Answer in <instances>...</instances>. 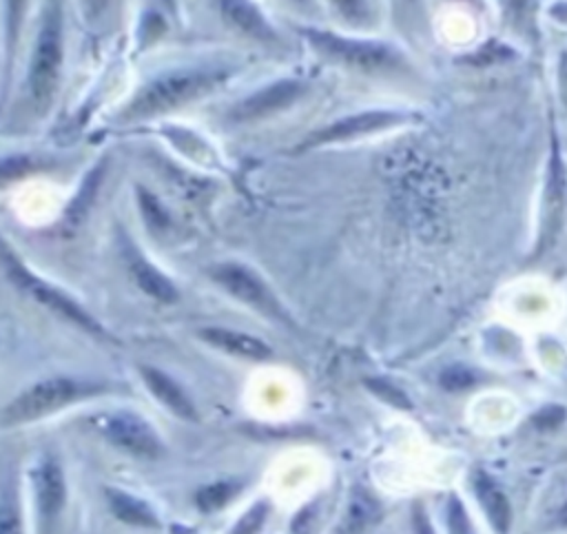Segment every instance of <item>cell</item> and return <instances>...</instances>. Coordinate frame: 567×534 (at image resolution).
Instances as JSON below:
<instances>
[{
  "mask_svg": "<svg viewBox=\"0 0 567 534\" xmlns=\"http://www.w3.org/2000/svg\"><path fill=\"white\" fill-rule=\"evenodd\" d=\"M219 80L217 73L208 71H175L166 73L157 80H153L148 86H144L137 97L128 104L124 117L135 120V117H151L157 113H166L175 106H182L206 91L215 86Z\"/></svg>",
  "mask_w": 567,
  "mask_h": 534,
  "instance_id": "1",
  "label": "cell"
},
{
  "mask_svg": "<svg viewBox=\"0 0 567 534\" xmlns=\"http://www.w3.org/2000/svg\"><path fill=\"white\" fill-rule=\"evenodd\" d=\"M567 210V168L563 162L560 142L556 137V129L551 124L549 131V164H547V182L543 191V217H540V230L534 253L540 255L556 242V235L563 228Z\"/></svg>",
  "mask_w": 567,
  "mask_h": 534,
  "instance_id": "2",
  "label": "cell"
},
{
  "mask_svg": "<svg viewBox=\"0 0 567 534\" xmlns=\"http://www.w3.org/2000/svg\"><path fill=\"white\" fill-rule=\"evenodd\" d=\"M82 392V386L73 379L66 377H53L44 379L24 392H20L2 412V423L4 425H16V423H27L38 417H44L64 403L73 401Z\"/></svg>",
  "mask_w": 567,
  "mask_h": 534,
  "instance_id": "3",
  "label": "cell"
},
{
  "mask_svg": "<svg viewBox=\"0 0 567 534\" xmlns=\"http://www.w3.org/2000/svg\"><path fill=\"white\" fill-rule=\"evenodd\" d=\"M62 60V29H60V7H49L44 24L33 49V60L29 69V86L35 100H49L60 71Z\"/></svg>",
  "mask_w": 567,
  "mask_h": 534,
  "instance_id": "4",
  "label": "cell"
},
{
  "mask_svg": "<svg viewBox=\"0 0 567 534\" xmlns=\"http://www.w3.org/2000/svg\"><path fill=\"white\" fill-rule=\"evenodd\" d=\"M4 268H7V275L13 279V284H16L18 288L29 290L33 297H38V299H40L42 304H47L51 310L60 312V315H62L64 319H69L71 324H75V326H80V328H84V330H89V332L102 335V328L97 326V321H95L91 315H86L75 301H71V299H69L66 295H62L60 290H55V288L42 284V281H38L35 277H31V275L20 266V261L11 257L9 250L4 253Z\"/></svg>",
  "mask_w": 567,
  "mask_h": 534,
  "instance_id": "5",
  "label": "cell"
},
{
  "mask_svg": "<svg viewBox=\"0 0 567 534\" xmlns=\"http://www.w3.org/2000/svg\"><path fill=\"white\" fill-rule=\"evenodd\" d=\"M102 432L106 434V439L113 445H117L135 456L155 459L162 454V441L157 439L153 428L144 419H140L131 412H120V414L106 417L102 423Z\"/></svg>",
  "mask_w": 567,
  "mask_h": 534,
  "instance_id": "6",
  "label": "cell"
},
{
  "mask_svg": "<svg viewBox=\"0 0 567 534\" xmlns=\"http://www.w3.org/2000/svg\"><path fill=\"white\" fill-rule=\"evenodd\" d=\"M210 275L217 284H221L237 299H241L268 315H279L277 299L250 268H246L241 264H219L213 268Z\"/></svg>",
  "mask_w": 567,
  "mask_h": 534,
  "instance_id": "7",
  "label": "cell"
},
{
  "mask_svg": "<svg viewBox=\"0 0 567 534\" xmlns=\"http://www.w3.org/2000/svg\"><path fill=\"white\" fill-rule=\"evenodd\" d=\"M308 35L312 38V44H317L321 51L350 62V64H359V66H381L390 60V51L379 47V44H368V42H354V40H346V38H334L328 33H315L308 31Z\"/></svg>",
  "mask_w": 567,
  "mask_h": 534,
  "instance_id": "8",
  "label": "cell"
},
{
  "mask_svg": "<svg viewBox=\"0 0 567 534\" xmlns=\"http://www.w3.org/2000/svg\"><path fill=\"white\" fill-rule=\"evenodd\" d=\"M472 487L492 530L496 534H507L512 527V505L503 487L485 470H476L472 474Z\"/></svg>",
  "mask_w": 567,
  "mask_h": 534,
  "instance_id": "9",
  "label": "cell"
},
{
  "mask_svg": "<svg viewBox=\"0 0 567 534\" xmlns=\"http://www.w3.org/2000/svg\"><path fill=\"white\" fill-rule=\"evenodd\" d=\"M401 117L396 113H388V111H368V113H359V115H352V117H346V120H339L321 131H317L308 142L306 146H312V144H323V142H334V140H346V137H352V135H363V133H370V131H379L383 126H390L394 122H399Z\"/></svg>",
  "mask_w": 567,
  "mask_h": 534,
  "instance_id": "10",
  "label": "cell"
},
{
  "mask_svg": "<svg viewBox=\"0 0 567 534\" xmlns=\"http://www.w3.org/2000/svg\"><path fill=\"white\" fill-rule=\"evenodd\" d=\"M301 95V84L295 80H284L277 84H270L261 91H257L255 95L246 97L241 104L235 106L233 115L237 120H250V117H259L266 113H272L281 106H288L290 102H295Z\"/></svg>",
  "mask_w": 567,
  "mask_h": 534,
  "instance_id": "11",
  "label": "cell"
},
{
  "mask_svg": "<svg viewBox=\"0 0 567 534\" xmlns=\"http://www.w3.org/2000/svg\"><path fill=\"white\" fill-rule=\"evenodd\" d=\"M33 487H35V503H38V512L44 521L53 518L62 505H64V476L60 465L53 459H44L35 474H33Z\"/></svg>",
  "mask_w": 567,
  "mask_h": 534,
  "instance_id": "12",
  "label": "cell"
},
{
  "mask_svg": "<svg viewBox=\"0 0 567 534\" xmlns=\"http://www.w3.org/2000/svg\"><path fill=\"white\" fill-rule=\"evenodd\" d=\"M140 372H142V379L148 386V390L155 394V399H159L173 414L188 419V421L197 419L195 405L168 374H164L162 370L151 368V366H142Z\"/></svg>",
  "mask_w": 567,
  "mask_h": 534,
  "instance_id": "13",
  "label": "cell"
},
{
  "mask_svg": "<svg viewBox=\"0 0 567 534\" xmlns=\"http://www.w3.org/2000/svg\"><path fill=\"white\" fill-rule=\"evenodd\" d=\"M208 343L226 350V352H233V355H239V357H248V359H266L270 357V348L259 339V337H252V335H246V332H239V330H226V328H206L199 332Z\"/></svg>",
  "mask_w": 567,
  "mask_h": 534,
  "instance_id": "14",
  "label": "cell"
},
{
  "mask_svg": "<svg viewBox=\"0 0 567 534\" xmlns=\"http://www.w3.org/2000/svg\"><path fill=\"white\" fill-rule=\"evenodd\" d=\"M106 499L111 505V512L131 525H140V527H157L159 521L155 516V512L140 499H135L128 492L122 490H106Z\"/></svg>",
  "mask_w": 567,
  "mask_h": 534,
  "instance_id": "15",
  "label": "cell"
},
{
  "mask_svg": "<svg viewBox=\"0 0 567 534\" xmlns=\"http://www.w3.org/2000/svg\"><path fill=\"white\" fill-rule=\"evenodd\" d=\"M131 275H133V279L137 281V286H140L146 295H151L153 299L164 301V304H171V301L177 299L175 286H173L155 266H151L146 259L135 257V259L131 261Z\"/></svg>",
  "mask_w": 567,
  "mask_h": 534,
  "instance_id": "16",
  "label": "cell"
},
{
  "mask_svg": "<svg viewBox=\"0 0 567 534\" xmlns=\"http://www.w3.org/2000/svg\"><path fill=\"white\" fill-rule=\"evenodd\" d=\"M221 11L228 20H233L246 33L257 35V38L270 35V29H268L266 20L261 18V13L252 4H248V2H221Z\"/></svg>",
  "mask_w": 567,
  "mask_h": 534,
  "instance_id": "17",
  "label": "cell"
},
{
  "mask_svg": "<svg viewBox=\"0 0 567 534\" xmlns=\"http://www.w3.org/2000/svg\"><path fill=\"white\" fill-rule=\"evenodd\" d=\"M237 483H230V481H217V483H210L206 487H202L195 496V503L202 512H215L219 507H224L233 494L237 492Z\"/></svg>",
  "mask_w": 567,
  "mask_h": 534,
  "instance_id": "18",
  "label": "cell"
},
{
  "mask_svg": "<svg viewBox=\"0 0 567 534\" xmlns=\"http://www.w3.org/2000/svg\"><path fill=\"white\" fill-rule=\"evenodd\" d=\"M365 386L379 397V399H383L385 403H390V405H396V408H412V403H410V399L403 394V390H399L396 386H392L390 381H385V379H368L365 381Z\"/></svg>",
  "mask_w": 567,
  "mask_h": 534,
  "instance_id": "19",
  "label": "cell"
},
{
  "mask_svg": "<svg viewBox=\"0 0 567 534\" xmlns=\"http://www.w3.org/2000/svg\"><path fill=\"white\" fill-rule=\"evenodd\" d=\"M445 518H447V532L450 534H474L472 523L467 518V512L463 507V503L458 501V496H450L447 501V510H445Z\"/></svg>",
  "mask_w": 567,
  "mask_h": 534,
  "instance_id": "20",
  "label": "cell"
},
{
  "mask_svg": "<svg viewBox=\"0 0 567 534\" xmlns=\"http://www.w3.org/2000/svg\"><path fill=\"white\" fill-rule=\"evenodd\" d=\"M268 516V505L264 501H257L233 527L230 534H259L264 521Z\"/></svg>",
  "mask_w": 567,
  "mask_h": 534,
  "instance_id": "21",
  "label": "cell"
},
{
  "mask_svg": "<svg viewBox=\"0 0 567 534\" xmlns=\"http://www.w3.org/2000/svg\"><path fill=\"white\" fill-rule=\"evenodd\" d=\"M565 419H567V408H565V405H558V403H549V405L540 408V410L532 417V423H534L538 430L549 432V430L560 428Z\"/></svg>",
  "mask_w": 567,
  "mask_h": 534,
  "instance_id": "22",
  "label": "cell"
},
{
  "mask_svg": "<svg viewBox=\"0 0 567 534\" xmlns=\"http://www.w3.org/2000/svg\"><path fill=\"white\" fill-rule=\"evenodd\" d=\"M476 381L474 372L465 366H452L441 374V386L447 390H465Z\"/></svg>",
  "mask_w": 567,
  "mask_h": 534,
  "instance_id": "23",
  "label": "cell"
},
{
  "mask_svg": "<svg viewBox=\"0 0 567 534\" xmlns=\"http://www.w3.org/2000/svg\"><path fill=\"white\" fill-rule=\"evenodd\" d=\"M0 534H22L20 527V514L11 499V494H4L2 507H0Z\"/></svg>",
  "mask_w": 567,
  "mask_h": 534,
  "instance_id": "24",
  "label": "cell"
},
{
  "mask_svg": "<svg viewBox=\"0 0 567 534\" xmlns=\"http://www.w3.org/2000/svg\"><path fill=\"white\" fill-rule=\"evenodd\" d=\"M140 204H142V208H144V213H146V219H148L151 224H155V226L166 224V215H164L159 202H155L153 195H148L146 191H140Z\"/></svg>",
  "mask_w": 567,
  "mask_h": 534,
  "instance_id": "25",
  "label": "cell"
},
{
  "mask_svg": "<svg viewBox=\"0 0 567 534\" xmlns=\"http://www.w3.org/2000/svg\"><path fill=\"white\" fill-rule=\"evenodd\" d=\"M558 91H560L563 106L567 111V51H563L558 58Z\"/></svg>",
  "mask_w": 567,
  "mask_h": 534,
  "instance_id": "26",
  "label": "cell"
},
{
  "mask_svg": "<svg viewBox=\"0 0 567 534\" xmlns=\"http://www.w3.org/2000/svg\"><path fill=\"white\" fill-rule=\"evenodd\" d=\"M549 527L554 530H567V496L554 507L549 514Z\"/></svg>",
  "mask_w": 567,
  "mask_h": 534,
  "instance_id": "27",
  "label": "cell"
},
{
  "mask_svg": "<svg viewBox=\"0 0 567 534\" xmlns=\"http://www.w3.org/2000/svg\"><path fill=\"white\" fill-rule=\"evenodd\" d=\"M414 530H416V534H434V530L430 525V518L421 510L414 512Z\"/></svg>",
  "mask_w": 567,
  "mask_h": 534,
  "instance_id": "28",
  "label": "cell"
},
{
  "mask_svg": "<svg viewBox=\"0 0 567 534\" xmlns=\"http://www.w3.org/2000/svg\"><path fill=\"white\" fill-rule=\"evenodd\" d=\"M549 16L563 24H567V2H556L549 7Z\"/></svg>",
  "mask_w": 567,
  "mask_h": 534,
  "instance_id": "29",
  "label": "cell"
}]
</instances>
